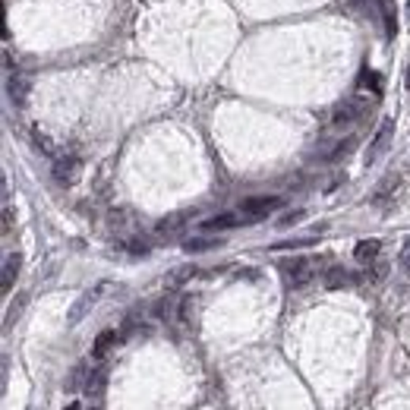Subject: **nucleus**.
<instances>
[{
  "mask_svg": "<svg viewBox=\"0 0 410 410\" xmlns=\"http://www.w3.org/2000/svg\"><path fill=\"white\" fill-rule=\"evenodd\" d=\"M407 19H410V0H407Z\"/></svg>",
  "mask_w": 410,
  "mask_h": 410,
  "instance_id": "obj_25",
  "label": "nucleus"
},
{
  "mask_svg": "<svg viewBox=\"0 0 410 410\" xmlns=\"http://www.w3.org/2000/svg\"><path fill=\"white\" fill-rule=\"evenodd\" d=\"M407 89H410V67H407Z\"/></svg>",
  "mask_w": 410,
  "mask_h": 410,
  "instance_id": "obj_24",
  "label": "nucleus"
},
{
  "mask_svg": "<svg viewBox=\"0 0 410 410\" xmlns=\"http://www.w3.org/2000/svg\"><path fill=\"white\" fill-rule=\"evenodd\" d=\"M356 274L354 272H347V268H341V265H335V268H328L325 272V278H322V284L328 287V290H341V287H350V284H356Z\"/></svg>",
  "mask_w": 410,
  "mask_h": 410,
  "instance_id": "obj_7",
  "label": "nucleus"
},
{
  "mask_svg": "<svg viewBox=\"0 0 410 410\" xmlns=\"http://www.w3.org/2000/svg\"><path fill=\"white\" fill-rule=\"evenodd\" d=\"M67 410H79V404H76V401H73V404H69V407H67Z\"/></svg>",
  "mask_w": 410,
  "mask_h": 410,
  "instance_id": "obj_23",
  "label": "nucleus"
},
{
  "mask_svg": "<svg viewBox=\"0 0 410 410\" xmlns=\"http://www.w3.org/2000/svg\"><path fill=\"white\" fill-rule=\"evenodd\" d=\"M19 256H7L3 259V278H0V290L3 294H10L13 290V281H16V274H19Z\"/></svg>",
  "mask_w": 410,
  "mask_h": 410,
  "instance_id": "obj_9",
  "label": "nucleus"
},
{
  "mask_svg": "<svg viewBox=\"0 0 410 410\" xmlns=\"http://www.w3.org/2000/svg\"><path fill=\"white\" fill-rule=\"evenodd\" d=\"M379 253H382V243H379V240H360V243H356V249H354L356 262H363V265L376 262Z\"/></svg>",
  "mask_w": 410,
  "mask_h": 410,
  "instance_id": "obj_8",
  "label": "nucleus"
},
{
  "mask_svg": "<svg viewBox=\"0 0 410 410\" xmlns=\"http://www.w3.org/2000/svg\"><path fill=\"white\" fill-rule=\"evenodd\" d=\"M404 268H407V274H410V249L404 253Z\"/></svg>",
  "mask_w": 410,
  "mask_h": 410,
  "instance_id": "obj_22",
  "label": "nucleus"
},
{
  "mask_svg": "<svg viewBox=\"0 0 410 410\" xmlns=\"http://www.w3.org/2000/svg\"><path fill=\"white\" fill-rule=\"evenodd\" d=\"M7 89H10V98H13V104H26V98H28V82L26 79H19V76H13V79L7 82Z\"/></svg>",
  "mask_w": 410,
  "mask_h": 410,
  "instance_id": "obj_14",
  "label": "nucleus"
},
{
  "mask_svg": "<svg viewBox=\"0 0 410 410\" xmlns=\"http://www.w3.org/2000/svg\"><path fill=\"white\" fill-rule=\"evenodd\" d=\"M240 221H243V215L227 212V215H218V218H208L202 227H205V231H231V227H237Z\"/></svg>",
  "mask_w": 410,
  "mask_h": 410,
  "instance_id": "obj_12",
  "label": "nucleus"
},
{
  "mask_svg": "<svg viewBox=\"0 0 410 410\" xmlns=\"http://www.w3.org/2000/svg\"><path fill=\"white\" fill-rule=\"evenodd\" d=\"M82 174V161L76 155H63L54 161V177L60 180V183H76Z\"/></svg>",
  "mask_w": 410,
  "mask_h": 410,
  "instance_id": "obj_6",
  "label": "nucleus"
},
{
  "mask_svg": "<svg viewBox=\"0 0 410 410\" xmlns=\"http://www.w3.org/2000/svg\"><path fill=\"white\" fill-rule=\"evenodd\" d=\"M10 231H13V208L7 205L3 208V233H10Z\"/></svg>",
  "mask_w": 410,
  "mask_h": 410,
  "instance_id": "obj_20",
  "label": "nucleus"
},
{
  "mask_svg": "<svg viewBox=\"0 0 410 410\" xmlns=\"http://www.w3.org/2000/svg\"><path fill=\"white\" fill-rule=\"evenodd\" d=\"M114 344H117V331H110L108 328V331H101V335L95 338V344H92V356H95V360H104Z\"/></svg>",
  "mask_w": 410,
  "mask_h": 410,
  "instance_id": "obj_11",
  "label": "nucleus"
},
{
  "mask_svg": "<svg viewBox=\"0 0 410 410\" xmlns=\"http://www.w3.org/2000/svg\"><path fill=\"white\" fill-rule=\"evenodd\" d=\"M379 10H382L385 35H388V38H395V35H397V7H395V0H379Z\"/></svg>",
  "mask_w": 410,
  "mask_h": 410,
  "instance_id": "obj_10",
  "label": "nucleus"
},
{
  "mask_svg": "<svg viewBox=\"0 0 410 410\" xmlns=\"http://www.w3.org/2000/svg\"><path fill=\"white\" fill-rule=\"evenodd\" d=\"M395 186H397V177H385L382 183H379V190H376V196H372V202H385V196H388Z\"/></svg>",
  "mask_w": 410,
  "mask_h": 410,
  "instance_id": "obj_19",
  "label": "nucleus"
},
{
  "mask_svg": "<svg viewBox=\"0 0 410 410\" xmlns=\"http://www.w3.org/2000/svg\"><path fill=\"white\" fill-rule=\"evenodd\" d=\"M104 290H108V284H98V287H92V290H85V294H82L79 300L73 303V309H69V325L82 322V315H85L92 306H95L98 300H101V297H104Z\"/></svg>",
  "mask_w": 410,
  "mask_h": 410,
  "instance_id": "obj_5",
  "label": "nucleus"
},
{
  "mask_svg": "<svg viewBox=\"0 0 410 410\" xmlns=\"http://www.w3.org/2000/svg\"><path fill=\"white\" fill-rule=\"evenodd\" d=\"M391 136H395V120L385 117L382 126H379V133H376V139H372V145H369V151H366V164H372L376 158L385 155V149L391 145Z\"/></svg>",
  "mask_w": 410,
  "mask_h": 410,
  "instance_id": "obj_4",
  "label": "nucleus"
},
{
  "mask_svg": "<svg viewBox=\"0 0 410 410\" xmlns=\"http://www.w3.org/2000/svg\"><path fill=\"white\" fill-rule=\"evenodd\" d=\"M104 379H108V372H104V369H95L89 376V382H85V391H89L92 397H98L104 391Z\"/></svg>",
  "mask_w": 410,
  "mask_h": 410,
  "instance_id": "obj_16",
  "label": "nucleus"
},
{
  "mask_svg": "<svg viewBox=\"0 0 410 410\" xmlns=\"http://www.w3.org/2000/svg\"><path fill=\"white\" fill-rule=\"evenodd\" d=\"M32 139H35V145H38V151H44V155H54V151H57L54 139H51L48 133H41L38 126H35V130H32Z\"/></svg>",
  "mask_w": 410,
  "mask_h": 410,
  "instance_id": "obj_17",
  "label": "nucleus"
},
{
  "mask_svg": "<svg viewBox=\"0 0 410 410\" xmlns=\"http://www.w3.org/2000/svg\"><path fill=\"white\" fill-rule=\"evenodd\" d=\"M366 110H369V101H366V98H344V101L335 108V117H331V120H335L338 126H344V123L360 120Z\"/></svg>",
  "mask_w": 410,
  "mask_h": 410,
  "instance_id": "obj_3",
  "label": "nucleus"
},
{
  "mask_svg": "<svg viewBox=\"0 0 410 410\" xmlns=\"http://www.w3.org/2000/svg\"><path fill=\"white\" fill-rule=\"evenodd\" d=\"M360 85H369V89H372V95H382V76L372 73V69H363Z\"/></svg>",
  "mask_w": 410,
  "mask_h": 410,
  "instance_id": "obj_18",
  "label": "nucleus"
},
{
  "mask_svg": "<svg viewBox=\"0 0 410 410\" xmlns=\"http://www.w3.org/2000/svg\"><path fill=\"white\" fill-rule=\"evenodd\" d=\"M319 274V268H315V259H306V256H297V259H290V262H284V278H287V284L290 287H306V284H313V278Z\"/></svg>",
  "mask_w": 410,
  "mask_h": 410,
  "instance_id": "obj_1",
  "label": "nucleus"
},
{
  "mask_svg": "<svg viewBox=\"0 0 410 410\" xmlns=\"http://www.w3.org/2000/svg\"><path fill=\"white\" fill-rule=\"evenodd\" d=\"M300 218H303V212H294V215H287L281 224H294V221H300Z\"/></svg>",
  "mask_w": 410,
  "mask_h": 410,
  "instance_id": "obj_21",
  "label": "nucleus"
},
{
  "mask_svg": "<svg viewBox=\"0 0 410 410\" xmlns=\"http://www.w3.org/2000/svg\"><path fill=\"white\" fill-rule=\"evenodd\" d=\"M186 221H190V212H180V215H171V218H164V221H158V233H167V237H171V233H177L180 227L186 224Z\"/></svg>",
  "mask_w": 410,
  "mask_h": 410,
  "instance_id": "obj_13",
  "label": "nucleus"
},
{
  "mask_svg": "<svg viewBox=\"0 0 410 410\" xmlns=\"http://www.w3.org/2000/svg\"><path fill=\"white\" fill-rule=\"evenodd\" d=\"M281 205H284V199L278 196H253L240 202V215H243V221H259V218H268L272 212H278Z\"/></svg>",
  "mask_w": 410,
  "mask_h": 410,
  "instance_id": "obj_2",
  "label": "nucleus"
},
{
  "mask_svg": "<svg viewBox=\"0 0 410 410\" xmlns=\"http://www.w3.org/2000/svg\"><path fill=\"white\" fill-rule=\"evenodd\" d=\"M215 246H221V240H215V237H196V240H186L183 249H186V253H205V249H215Z\"/></svg>",
  "mask_w": 410,
  "mask_h": 410,
  "instance_id": "obj_15",
  "label": "nucleus"
}]
</instances>
